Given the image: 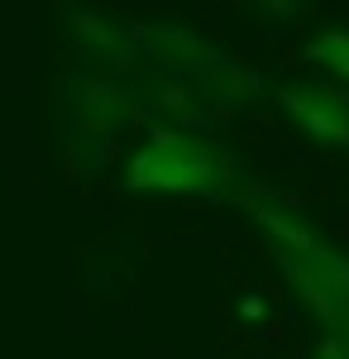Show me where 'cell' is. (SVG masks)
I'll return each mask as SVG.
<instances>
[{"mask_svg": "<svg viewBox=\"0 0 349 359\" xmlns=\"http://www.w3.org/2000/svg\"><path fill=\"white\" fill-rule=\"evenodd\" d=\"M311 62H325V67H335L340 77L349 82V34H321L316 43H311Z\"/></svg>", "mask_w": 349, "mask_h": 359, "instance_id": "3957f363", "label": "cell"}, {"mask_svg": "<svg viewBox=\"0 0 349 359\" xmlns=\"http://www.w3.org/2000/svg\"><path fill=\"white\" fill-rule=\"evenodd\" d=\"M130 182L158 192H220V187H235V163H225L201 139L153 135V144L135 158Z\"/></svg>", "mask_w": 349, "mask_h": 359, "instance_id": "6da1fadb", "label": "cell"}, {"mask_svg": "<svg viewBox=\"0 0 349 359\" xmlns=\"http://www.w3.org/2000/svg\"><path fill=\"white\" fill-rule=\"evenodd\" d=\"M282 101H287V111L321 139V144H349V111H345V96L340 91L306 86V91H287Z\"/></svg>", "mask_w": 349, "mask_h": 359, "instance_id": "7a4b0ae2", "label": "cell"}]
</instances>
